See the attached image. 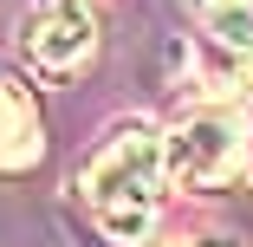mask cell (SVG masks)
<instances>
[{"instance_id": "1", "label": "cell", "mask_w": 253, "mask_h": 247, "mask_svg": "<svg viewBox=\"0 0 253 247\" xmlns=\"http://www.w3.org/2000/svg\"><path fill=\"white\" fill-rule=\"evenodd\" d=\"M163 189H169V150H163V130L149 124H124L111 130V143L84 163L78 176V202L91 215V228L117 241V247H136L156 228V208H163Z\"/></svg>"}, {"instance_id": "2", "label": "cell", "mask_w": 253, "mask_h": 247, "mask_svg": "<svg viewBox=\"0 0 253 247\" xmlns=\"http://www.w3.org/2000/svg\"><path fill=\"white\" fill-rule=\"evenodd\" d=\"M163 150H169V182L182 189H227L247 156H253V137H247V117L227 104H201L188 111L175 130H163Z\"/></svg>"}, {"instance_id": "3", "label": "cell", "mask_w": 253, "mask_h": 247, "mask_svg": "<svg viewBox=\"0 0 253 247\" xmlns=\"http://www.w3.org/2000/svg\"><path fill=\"white\" fill-rule=\"evenodd\" d=\"M20 52L45 78H72L97 59V13L91 0H26L20 7Z\"/></svg>"}, {"instance_id": "4", "label": "cell", "mask_w": 253, "mask_h": 247, "mask_svg": "<svg viewBox=\"0 0 253 247\" xmlns=\"http://www.w3.org/2000/svg\"><path fill=\"white\" fill-rule=\"evenodd\" d=\"M45 156V117H39V98L0 72V176H20Z\"/></svg>"}, {"instance_id": "5", "label": "cell", "mask_w": 253, "mask_h": 247, "mask_svg": "<svg viewBox=\"0 0 253 247\" xmlns=\"http://www.w3.org/2000/svg\"><path fill=\"white\" fill-rule=\"evenodd\" d=\"M195 13H201V26H208V39L221 52L253 59V0H195Z\"/></svg>"}, {"instance_id": "6", "label": "cell", "mask_w": 253, "mask_h": 247, "mask_svg": "<svg viewBox=\"0 0 253 247\" xmlns=\"http://www.w3.org/2000/svg\"><path fill=\"white\" fill-rule=\"evenodd\" d=\"M188 247H234V241H221V234H208V241H188Z\"/></svg>"}]
</instances>
